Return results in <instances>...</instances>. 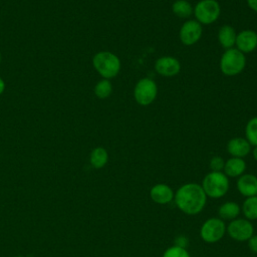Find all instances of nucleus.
Returning <instances> with one entry per match:
<instances>
[{
    "label": "nucleus",
    "instance_id": "nucleus-9",
    "mask_svg": "<svg viewBox=\"0 0 257 257\" xmlns=\"http://www.w3.org/2000/svg\"><path fill=\"white\" fill-rule=\"evenodd\" d=\"M203 27L195 19L187 20L183 23L179 31V37L181 42L186 46L196 44L202 37Z\"/></svg>",
    "mask_w": 257,
    "mask_h": 257
},
{
    "label": "nucleus",
    "instance_id": "nucleus-1",
    "mask_svg": "<svg viewBox=\"0 0 257 257\" xmlns=\"http://www.w3.org/2000/svg\"><path fill=\"white\" fill-rule=\"evenodd\" d=\"M174 202L180 211L193 216L204 210L207 196L200 184L187 183L175 192Z\"/></svg>",
    "mask_w": 257,
    "mask_h": 257
},
{
    "label": "nucleus",
    "instance_id": "nucleus-3",
    "mask_svg": "<svg viewBox=\"0 0 257 257\" xmlns=\"http://www.w3.org/2000/svg\"><path fill=\"white\" fill-rule=\"evenodd\" d=\"M207 197L219 199L224 197L230 187L229 178L223 172H210L208 173L201 184Z\"/></svg>",
    "mask_w": 257,
    "mask_h": 257
},
{
    "label": "nucleus",
    "instance_id": "nucleus-20",
    "mask_svg": "<svg viewBox=\"0 0 257 257\" xmlns=\"http://www.w3.org/2000/svg\"><path fill=\"white\" fill-rule=\"evenodd\" d=\"M173 13L180 18H188L193 14L194 8L187 0H176L172 5Z\"/></svg>",
    "mask_w": 257,
    "mask_h": 257
},
{
    "label": "nucleus",
    "instance_id": "nucleus-7",
    "mask_svg": "<svg viewBox=\"0 0 257 257\" xmlns=\"http://www.w3.org/2000/svg\"><path fill=\"white\" fill-rule=\"evenodd\" d=\"M158 95V86L150 77L141 78L135 85L134 97L137 103L146 106L155 101Z\"/></svg>",
    "mask_w": 257,
    "mask_h": 257
},
{
    "label": "nucleus",
    "instance_id": "nucleus-18",
    "mask_svg": "<svg viewBox=\"0 0 257 257\" xmlns=\"http://www.w3.org/2000/svg\"><path fill=\"white\" fill-rule=\"evenodd\" d=\"M108 161V153L102 147L94 148L89 156L90 165L94 169H101L103 168Z\"/></svg>",
    "mask_w": 257,
    "mask_h": 257
},
{
    "label": "nucleus",
    "instance_id": "nucleus-31",
    "mask_svg": "<svg viewBox=\"0 0 257 257\" xmlns=\"http://www.w3.org/2000/svg\"><path fill=\"white\" fill-rule=\"evenodd\" d=\"M16 257H23V256H16Z\"/></svg>",
    "mask_w": 257,
    "mask_h": 257
},
{
    "label": "nucleus",
    "instance_id": "nucleus-28",
    "mask_svg": "<svg viewBox=\"0 0 257 257\" xmlns=\"http://www.w3.org/2000/svg\"><path fill=\"white\" fill-rule=\"evenodd\" d=\"M5 90V81L0 77V95L4 92Z\"/></svg>",
    "mask_w": 257,
    "mask_h": 257
},
{
    "label": "nucleus",
    "instance_id": "nucleus-8",
    "mask_svg": "<svg viewBox=\"0 0 257 257\" xmlns=\"http://www.w3.org/2000/svg\"><path fill=\"white\" fill-rule=\"evenodd\" d=\"M226 233L235 241L245 242L254 235V226L251 221L245 218H236L230 221L226 227Z\"/></svg>",
    "mask_w": 257,
    "mask_h": 257
},
{
    "label": "nucleus",
    "instance_id": "nucleus-25",
    "mask_svg": "<svg viewBox=\"0 0 257 257\" xmlns=\"http://www.w3.org/2000/svg\"><path fill=\"white\" fill-rule=\"evenodd\" d=\"M247 242H248V248L250 249V251L257 254V235H252Z\"/></svg>",
    "mask_w": 257,
    "mask_h": 257
},
{
    "label": "nucleus",
    "instance_id": "nucleus-10",
    "mask_svg": "<svg viewBox=\"0 0 257 257\" xmlns=\"http://www.w3.org/2000/svg\"><path fill=\"white\" fill-rule=\"evenodd\" d=\"M155 70L164 77H173L181 71V62L174 56H162L156 60Z\"/></svg>",
    "mask_w": 257,
    "mask_h": 257
},
{
    "label": "nucleus",
    "instance_id": "nucleus-4",
    "mask_svg": "<svg viewBox=\"0 0 257 257\" xmlns=\"http://www.w3.org/2000/svg\"><path fill=\"white\" fill-rule=\"evenodd\" d=\"M246 66V56L236 47L226 49L220 58V70L224 75L235 76Z\"/></svg>",
    "mask_w": 257,
    "mask_h": 257
},
{
    "label": "nucleus",
    "instance_id": "nucleus-21",
    "mask_svg": "<svg viewBox=\"0 0 257 257\" xmlns=\"http://www.w3.org/2000/svg\"><path fill=\"white\" fill-rule=\"evenodd\" d=\"M93 91H94V94L96 95V97H98L100 99L107 98L112 92V85H111L110 79L102 78L99 81H97L96 84L94 85Z\"/></svg>",
    "mask_w": 257,
    "mask_h": 257
},
{
    "label": "nucleus",
    "instance_id": "nucleus-11",
    "mask_svg": "<svg viewBox=\"0 0 257 257\" xmlns=\"http://www.w3.org/2000/svg\"><path fill=\"white\" fill-rule=\"evenodd\" d=\"M236 48L244 54L251 53L257 48V33L251 29H245L237 33Z\"/></svg>",
    "mask_w": 257,
    "mask_h": 257
},
{
    "label": "nucleus",
    "instance_id": "nucleus-17",
    "mask_svg": "<svg viewBox=\"0 0 257 257\" xmlns=\"http://www.w3.org/2000/svg\"><path fill=\"white\" fill-rule=\"evenodd\" d=\"M241 213V207L233 201H228L223 203L219 208H218V217L220 219L232 221L236 218Z\"/></svg>",
    "mask_w": 257,
    "mask_h": 257
},
{
    "label": "nucleus",
    "instance_id": "nucleus-15",
    "mask_svg": "<svg viewBox=\"0 0 257 257\" xmlns=\"http://www.w3.org/2000/svg\"><path fill=\"white\" fill-rule=\"evenodd\" d=\"M246 170V162L241 158L231 157L227 161H225L223 173L228 178H239L245 173Z\"/></svg>",
    "mask_w": 257,
    "mask_h": 257
},
{
    "label": "nucleus",
    "instance_id": "nucleus-6",
    "mask_svg": "<svg viewBox=\"0 0 257 257\" xmlns=\"http://www.w3.org/2000/svg\"><path fill=\"white\" fill-rule=\"evenodd\" d=\"M226 227L225 222L219 217L209 218L200 228V237L206 243H217L226 234Z\"/></svg>",
    "mask_w": 257,
    "mask_h": 257
},
{
    "label": "nucleus",
    "instance_id": "nucleus-27",
    "mask_svg": "<svg viewBox=\"0 0 257 257\" xmlns=\"http://www.w3.org/2000/svg\"><path fill=\"white\" fill-rule=\"evenodd\" d=\"M247 4L251 10L257 13V0H247Z\"/></svg>",
    "mask_w": 257,
    "mask_h": 257
},
{
    "label": "nucleus",
    "instance_id": "nucleus-29",
    "mask_svg": "<svg viewBox=\"0 0 257 257\" xmlns=\"http://www.w3.org/2000/svg\"><path fill=\"white\" fill-rule=\"evenodd\" d=\"M252 155H253V158L254 160L257 162V146H255L252 150Z\"/></svg>",
    "mask_w": 257,
    "mask_h": 257
},
{
    "label": "nucleus",
    "instance_id": "nucleus-26",
    "mask_svg": "<svg viewBox=\"0 0 257 257\" xmlns=\"http://www.w3.org/2000/svg\"><path fill=\"white\" fill-rule=\"evenodd\" d=\"M175 245H176V246H179V247H182V248H187L188 239H187L185 236L180 235V236H178V237L175 239Z\"/></svg>",
    "mask_w": 257,
    "mask_h": 257
},
{
    "label": "nucleus",
    "instance_id": "nucleus-22",
    "mask_svg": "<svg viewBox=\"0 0 257 257\" xmlns=\"http://www.w3.org/2000/svg\"><path fill=\"white\" fill-rule=\"evenodd\" d=\"M245 139L251 146H257V116L250 118L245 126Z\"/></svg>",
    "mask_w": 257,
    "mask_h": 257
},
{
    "label": "nucleus",
    "instance_id": "nucleus-16",
    "mask_svg": "<svg viewBox=\"0 0 257 257\" xmlns=\"http://www.w3.org/2000/svg\"><path fill=\"white\" fill-rule=\"evenodd\" d=\"M217 37H218V41H219L220 45L225 49H229V48H233L235 46L237 33H236V30L234 29V27L226 24V25H223L218 30Z\"/></svg>",
    "mask_w": 257,
    "mask_h": 257
},
{
    "label": "nucleus",
    "instance_id": "nucleus-24",
    "mask_svg": "<svg viewBox=\"0 0 257 257\" xmlns=\"http://www.w3.org/2000/svg\"><path fill=\"white\" fill-rule=\"evenodd\" d=\"M225 161L219 156L213 157L209 162V168L212 172H222L224 169Z\"/></svg>",
    "mask_w": 257,
    "mask_h": 257
},
{
    "label": "nucleus",
    "instance_id": "nucleus-2",
    "mask_svg": "<svg viewBox=\"0 0 257 257\" xmlns=\"http://www.w3.org/2000/svg\"><path fill=\"white\" fill-rule=\"evenodd\" d=\"M92 65L97 73L105 79L115 77L121 67L118 56L110 51H99L95 53L92 57Z\"/></svg>",
    "mask_w": 257,
    "mask_h": 257
},
{
    "label": "nucleus",
    "instance_id": "nucleus-13",
    "mask_svg": "<svg viewBox=\"0 0 257 257\" xmlns=\"http://www.w3.org/2000/svg\"><path fill=\"white\" fill-rule=\"evenodd\" d=\"M237 190L246 198L257 196V176L244 173L237 180Z\"/></svg>",
    "mask_w": 257,
    "mask_h": 257
},
{
    "label": "nucleus",
    "instance_id": "nucleus-12",
    "mask_svg": "<svg viewBox=\"0 0 257 257\" xmlns=\"http://www.w3.org/2000/svg\"><path fill=\"white\" fill-rule=\"evenodd\" d=\"M175 192L167 184H156L151 188L150 197L151 199L159 205H167L174 200Z\"/></svg>",
    "mask_w": 257,
    "mask_h": 257
},
{
    "label": "nucleus",
    "instance_id": "nucleus-19",
    "mask_svg": "<svg viewBox=\"0 0 257 257\" xmlns=\"http://www.w3.org/2000/svg\"><path fill=\"white\" fill-rule=\"evenodd\" d=\"M241 212L249 221L257 220V196L248 197L242 204Z\"/></svg>",
    "mask_w": 257,
    "mask_h": 257
},
{
    "label": "nucleus",
    "instance_id": "nucleus-14",
    "mask_svg": "<svg viewBox=\"0 0 257 257\" xmlns=\"http://www.w3.org/2000/svg\"><path fill=\"white\" fill-rule=\"evenodd\" d=\"M251 147L252 146L245 138L237 137L231 139L228 142L226 149L231 157L243 159L244 157L249 155V153L251 152Z\"/></svg>",
    "mask_w": 257,
    "mask_h": 257
},
{
    "label": "nucleus",
    "instance_id": "nucleus-30",
    "mask_svg": "<svg viewBox=\"0 0 257 257\" xmlns=\"http://www.w3.org/2000/svg\"><path fill=\"white\" fill-rule=\"evenodd\" d=\"M0 62H1V53H0Z\"/></svg>",
    "mask_w": 257,
    "mask_h": 257
},
{
    "label": "nucleus",
    "instance_id": "nucleus-5",
    "mask_svg": "<svg viewBox=\"0 0 257 257\" xmlns=\"http://www.w3.org/2000/svg\"><path fill=\"white\" fill-rule=\"evenodd\" d=\"M193 14L200 24L209 25L220 17L221 6L217 0H200L195 5Z\"/></svg>",
    "mask_w": 257,
    "mask_h": 257
},
{
    "label": "nucleus",
    "instance_id": "nucleus-23",
    "mask_svg": "<svg viewBox=\"0 0 257 257\" xmlns=\"http://www.w3.org/2000/svg\"><path fill=\"white\" fill-rule=\"evenodd\" d=\"M162 257H191V255L186 248L173 245L166 249Z\"/></svg>",
    "mask_w": 257,
    "mask_h": 257
}]
</instances>
